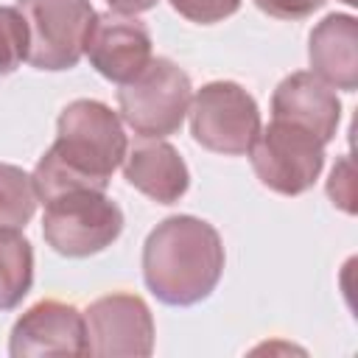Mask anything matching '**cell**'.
I'll return each mask as SVG.
<instances>
[{
  "label": "cell",
  "instance_id": "cell-1",
  "mask_svg": "<svg viewBox=\"0 0 358 358\" xmlns=\"http://www.w3.org/2000/svg\"><path fill=\"white\" fill-rule=\"evenodd\" d=\"M126 131L103 101L78 98L56 120V140L34 168V190L45 204L70 190H106L126 157Z\"/></svg>",
  "mask_w": 358,
  "mask_h": 358
},
{
  "label": "cell",
  "instance_id": "cell-2",
  "mask_svg": "<svg viewBox=\"0 0 358 358\" xmlns=\"http://www.w3.org/2000/svg\"><path fill=\"white\" fill-rule=\"evenodd\" d=\"M227 252L218 229L196 215L159 221L143 243V280L171 308H190L207 299L221 274Z\"/></svg>",
  "mask_w": 358,
  "mask_h": 358
},
{
  "label": "cell",
  "instance_id": "cell-3",
  "mask_svg": "<svg viewBox=\"0 0 358 358\" xmlns=\"http://www.w3.org/2000/svg\"><path fill=\"white\" fill-rule=\"evenodd\" d=\"M190 76L165 56L151 62L117 90V109L123 123L143 140H162L176 134L190 109Z\"/></svg>",
  "mask_w": 358,
  "mask_h": 358
},
{
  "label": "cell",
  "instance_id": "cell-4",
  "mask_svg": "<svg viewBox=\"0 0 358 358\" xmlns=\"http://www.w3.org/2000/svg\"><path fill=\"white\" fill-rule=\"evenodd\" d=\"M123 232V213L106 190H70L45 201L42 235L64 257H90Z\"/></svg>",
  "mask_w": 358,
  "mask_h": 358
},
{
  "label": "cell",
  "instance_id": "cell-5",
  "mask_svg": "<svg viewBox=\"0 0 358 358\" xmlns=\"http://www.w3.org/2000/svg\"><path fill=\"white\" fill-rule=\"evenodd\" d=\"M28 25V64L36 70H70L81 62L95 8L90 0H17Z\"/></svg>",
  "mask_w": 358,
  "mask_h": 358
},
{
  "label": "cell",
  "instance_id": "cell-6",
  "mask_svg": "<svg viewBox=\"0 0 358 358\" xmlns=\"http://www.w3.org/2000/svg\"><path fill=\"white\" fill-rule=\"evenodd\" d=\"M190 134L193 140L224 157L249 154L260 134V109L255 98L235 81H210L190 98Z\"/></svg>",
  "mask_w": 358,
  "mask_h": 358
},
{
  "label": "cell",
  "instance_id": "cell-7",
  "mask_svg": "<svg viewBox=\"0 0 358 358\" xmlns=\"http://www.w3.org/2000/svg\"><path fill=\"white\" fill-rule=\"evenodd\" d=\"M255 176L280 196H302L324 168V143L302 126L271 120L249 148Z\"/></svg>",
  "mask_w": 358,
  "mask_h": 358
},
{
  "label": "cell",
  "instance_id": "cell-8",
  "mask_svg": "<svg viewBox=\"0 0 358 358\" xmlns=\"http://www.w3.org/2000/svg\"><path fill=\"white\" fill-rule=\"evenodd\" d=\"M90 355H134L154 352V316L137 294H106L84 310Z\"/></svg>",
  "mask_w": 358,
  "mask_h": 358
},
{
  "label": "cell",
  "instance_id": "cell-9",
  "mask_svg": "<svg viewBox=\"0 0 358 358\" xmlns=\"http://www.w3.org/2000/svg\"><path fill=\"white\" fill-rule=\"evenodd\" d=\"M8 355H90L84 313L76 305L59 299H42L31 305L11 327Z\"/></svg>",
  "mask_w": 358,
  "mask_h": 358
},
{
  "label": "cell",
  "instance_id": "cell-10",
  "mask_svg": "<svg viewBox=\"0 0 358 358\" xmlns=\"http://www.w3.org/2000/svg\"><path fill=\"white\" fill-rule=\"evenodd\" d=\"M84 53L106 81L126 84L151 62V31L134 14H98Z\"/></svg>",
  "mask_w": 358,
  "mask_h": 358
},
{
  "label": "cell",
  "instance_id": "cell-11",
  "mask_svg": "<svg viewBox=\"0 0 358 358\" xmlns=\"http://www.w3.org/2000/svg\"><path fill=\"white\" fill-rule=\"evenodd\" d=\"M271 120H285L308 129L324 145L336 137L341 120V101L333 87H327L313 73H291L285 76L271 95Z\"/></svg>",
  "mask_w": 358,
  "mask_h": 358
},
{
  "label": "cell",
  "instance_id": "cell-12",
  "mask_svg": "<svg viewBox=\"0 0 358 358\" xmlns=\"http://www.w3.org/2000/svg\"><path fill=\"white\" fill-rule=\"evenodd\" d=\"M310 73L333 90H358V20L352 14H327L308 36Z\"/></svg>",
  "mask_w": 358,
  "mask_h": 358
},
{
  "label": "cell",
  "instance_id": "cell-13",
  "mask_svg": "<svg viewBox=\"0 0 358 358\" xmlns=\"http://www.w3.org/2000/svg\"><path fill=\"white\" fill-rule=\"evenodd\" d=\"M126 182L157 204H176L190 187V171L179 151L165 140H145L126 148L123 157Z\"/></svg>",
  "mask_w": 358,
  "mask_h": 358
},
{
  "label": "cell",
  "instance_id": "cell-14",
  "mask_svg": "<svg viewBox=\"0 0 358 358\" xmlns=\"http://www.w3.org/2000/svg\"><path fill=\"white\" fill-rule=\"evenodd\" d=\"M34 285L31 241L14 229L0 227V310H14Z\"/></svg>",
  "mask_w": 358,
  "mask_h": 358
},
{
  "label": "cell",
  "instance_id": "cell-15",
  "mask_svg": "<svg viewBox=\"0 0 358 358\" xmlns=\"http://www.w3.org/2000/svg\"><path fill=\"white\" fill-rule=\"evenodd\" d=\"M34 176L17 165L0 162V227H25L36 213Z\"/></svg>",
  "mask_w": 358,
  "mask_h": 358
},
{
  "label": "cell",
  "instance_id": "cell-16",
  "mask_svg": "<svg viewBox=\"0 0 358 358\" xmlns=\"http://www.w3.org/2000/svg\"><path fill=\"white\" fill-rule=\"evenodd\" d=\"M28 59V25L17 6H0V76L14 73Z\"/></svg>",
  "mask_w": 358,
  "mask_h": 358
},
{
  "label": "cell",
  "instance_id": "cell-17",
  "mask_svg": "<svg viewBox=\"0 0 358 358\" xmlns=\"http://www.w3.org/2000/svg\"><path fill=\"white\" fill-rule=\"evenodd\" d=\"M168 3L179 17L199 25L221 22L241 8V0H168Z\"/></svg>",
  "mask_w": 358,
  "mask_h": 358
},
{
  "label": "cell",
  "instance_id": "cell-18",
  "mask_svg": "<svg viewBox=\"0 0 358 358\" xmlns=\"http://www.w3.org/2000/svg\"><path fill=\"white\" fill-rule=\"evenodd\" d=\"M255 6L274 20H305L324 6V0H255Z\"/></svg>",
  "mask_w": 358,
  "mask_h": 358
},
{
  "label": "cell",
  "instance_id": "cell-19",
  "mask_svg": "<svg viewBox=\"0 0 358 358\" xmlns=\"http://www.w3.org/2000/svg\"><path fill=\"white\" fill-rule=\"evenodd\" d=\"M327 193L333 199V204H338L344 213H352V179H350V159H341L333 171H330V182H327Z\"/></svg>",
  "mask_w": 358,
  "mask_h": 358
},
{
  "label": "cell",
  "instance_id": "cell-20",
  "mask_svg": "<svg viewBox=\"0 0 358 358\" xmlns=\"http://www.w3.org/2000/svg\"><path fill=\"white\" fill-rule=\"evenodd\" d=\"M112 11H120V14H143V11H151L159 0H106Z\"/></svg>",
  "mask_w": 358,
  "mask_h": 358
},
{
  "label": "cell",
  "instance_id": "cell-21",
  "mask_svg": "<svg viewBox=\"0 0 358 358\" xmlns=\"http://www.w3.org/2000/svg\"><path fill=\"white\" fill-rule=\"evenodd\" d=\"M341 3H347V6H355V3H358V0H341Z\"/></svg>",
  "mask_w": 358,
  "mask_h": 358
}]
</instances>
